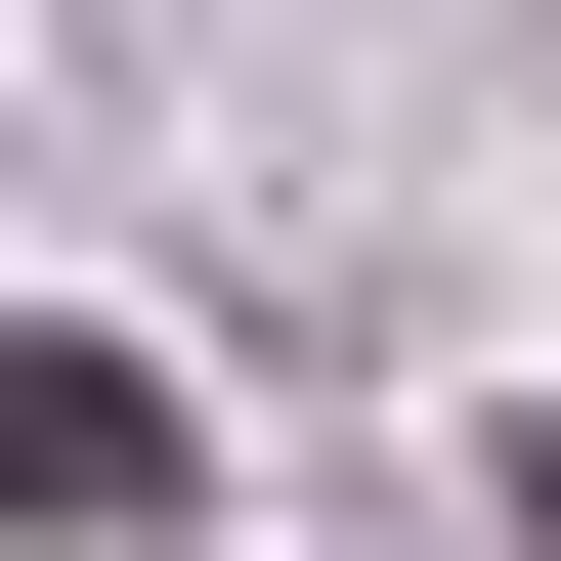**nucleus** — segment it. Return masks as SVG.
Masks as SVG:
<instances>
[{
	"mask_svg": "<svg viewBox=\"0 0 561 561\" xmlns=\"http://www.w3.org/2000/svg\"><path fill=\"white\" fill-rule=\"evenodd\" d=\"M0 518H44V561H173V389L130 346H0Z\"/></svg>",
	"mask_w": 561,
	"mask_h": 561,
	"instance_id": "obj_1",
	"label": "nucleus"
},
{
	"mask_svg": "<svg viewBox=\"0 0 561 561\" xmlns=\"http://www.w3.org/2000/svg\"><path fill=\"white\" fill-rule=\"evenodd\" d=\"M476 476H518V561H561V389H518V432H476Z\"/></svg>",
	"mask_w": 561,
	"mask_h": 561,
	"instance_id": "obj_2",
	"label": "nucleus"
}]
</instances>
